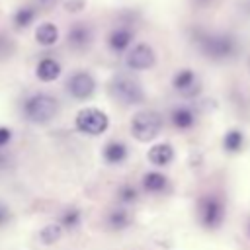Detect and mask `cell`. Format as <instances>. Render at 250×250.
<instances>
[{
  "label": "cell",
  "mask_w": 250,
  "mask_h": 250,
  "mask_svg": "<svg viewBox=\"0 0 250 250\" xmlns=\"http://www.w3.org/2000/svg\"><path fill=\"white\" fill-rule=\"evenodd\" d=\"M191 41L195 43L197 51L215 62L230 61L238 55L240 43L238 37L229 31H209V29H195L191 33Z\"/></svg>",
  "instance_id": "obj_1"
},
{
  "label": "cell",
  "mask_w": 250,
  "mask_h": 250,
  "mask_svg": "<svg viewBox=\"0 0 250 250\" xmlns=\"http://www.w3.org/2000/svg\"><path fill=\"white\" fill-rule=\"evenodd\" d=\"M197 223L205 230H219L227 219V199L221 191H203L195 201Z\"/></svg>",
  "instance_id": "obj_2"
},
{
  "label": "cell",
  "mask_w": 250,
  "mask_h": 250,
  "mask_svg": "<svg viewBox=\"0 0 250 250\" xmlns=\"http://www.w3.org/2000/svg\"><path fill=\"white\" fill-rule=\"evenodd\" d=\"M59 100L49 92H33L21 102V115L33 125H47L59 113Z\"/></svg>",
  "instance_id": "obj_3"
},
{
  "label": "cell",
  "mask_w": 250,
  "mask_h": 250,
  "mask_svg": "<svg viewBox=\"0 0 250 250\" xmlns=\"http://www.w3.org/2000/svg\"><path fill=\"white\" fill-rule=\"evenodd\" d=\"M109 94L123 105H141L146 100L145 88L141 82L129 74H115L109 80Z\"/></svg>",
  "instance_id": "obj_4"
},
{
  "label": "cell",
  "mask_w": 250,
  "mask_h": 250,
  "mask_svg": "<svg viewBox=\"0 0 250 250\" xmlns=\"http://www.w3.org/2000/svg\"><path fill=\"white\" fill-rule=\"evenodd\" d=\"M162 125H164V117H162L160 111L141 109L133 115V119L129 123V129H131V135L139 143H148V141H152L160 135Z\"/></svg>",
  "instance_id": "obj_5"
},
{
  "label": "cell",
  "mask_w": 250,
  "mask_h": 250,
  "mask_svg": "<svg viewBox=\"0 0 250 250\" xmlns=\"http://www.w3.org/2000/svg\"><path fill=\"white\" fill-rule=\"evenodd\" d=\"M74 127L82 135L100 137L109 129V117L100 107H82L74 117Z\"/></svg>",
  "instance_id": "obj_6"
},
{
  "label": "cell",
  "mask_w": 250,
  "mask_h": 250,
  "mask_svg": "<svg viewBox=\"0 0 250 250\" xmlns=\"http://www.w3.org/2000/svg\"><path fill=\"white\" fill-rule=\"evenodd\" d=\"M172 88H174V92H176L180 98H184V100H193V98H197V96L201 94V90H203L199 74H197L193 68H188V66L174 72V76H172Z\"/></svg>",
  "instance_id": "obj_7"
},
{
  "label": "cell",
  "mask_w": 250,
  "mask_h": 250,
  "mask_svg": "<svg viewBox=\"0 0 250 250\" xmlns=\"http://www.w3.org/2000/svg\"><path fill=\"white\" fill-rule=\"evenodd\" d=\"M96 78L88 70H76L66 78V94L76 102H86L96 92Z\"/></svg>",
  "instance_id": "obj_8"
},
{
  "label": "cell",
  "mask_w": 250,
  "mask_h": 250,
  "mask_svg": "<svg viewBox=\"0 0 250 250\" xmlns=\"http://www.w3.org/2000/svg\"><path fill=\"white\" fill-rule=\"evenodd\" d=\"M156 64V51L148 43L133 45L125 55V66L129 70H148Z\"/></svg>",
  "instance_id": "obj_9"
},
{
  "label": "cell",
  "mask_w": 250,
  "mask_h": 250,
  "mask_svg": "<svg viewBox=\"0 0 250 250\" xmlns=\"http://www.w3.org/2000/svg\"><path fill=\"white\" fill-rule=\"evenodd\" d=\"M66 45L72 51H86L94 43V29L88 21H72L70 27L66 29Z\"/></svg>",
  "instance_id": "obj_10"
},
{
  "label": "cell",
  "mask_w": 250,
  "mask_h": 250,
  "mask_svg": "<svg viewBox=\"0 0 250 250\" xmlns=\"http://www.w3.org/2000/svg\"><path fill=\"white\" fill-rule=\"evenodd\" d=\"M133 41H135V29L131 25H115L107 37H105V43H107V49L115 55H121V53H127L131 47H133Z\"/></svg>",
  "instance_id": "obj_11"
},
{
  "label": "cell",
  "mask_w": 250,
  "mask_h": 250,
  "mask_svg": "<svg viewBox=\"0 0 250 250\" xmlns=\"http://www.w3.org/2000/svg\"><path fill=\"white\" fill-rule=\"evenodd\" d=\"M168 121H170V125H172L176 131H191V129L197 125L199 115H197V111H195L191 105H188V104H178V105H174V107L170 109Z\"/></svg>",
  "instance_id": "obj_12"
},
{
  "label": "cell",
  "mask_w": 250,
  "mask_h": 250,
  "mask_svg": "<svg viewBox=\"0 0 250 250\" xmlns=\"http://www.w3.org/2000/svg\"><path fill=\"white\" fill-rule=\"evenodd\" d=\"M104 225L111 232H123L133 225V213L123 205L111 207V209H107V213L104 217Z\"/></svg>",
  "instance_id": "obj_13"
},
{
  "label": "cell",
  "mask_w": 250,
  "mask_h": 250,
  "mask_svg": "<svg viewBox=\"0 0 250 250\" xmlns=\"http://www.w3.org/2000/svg\"><path fill=\"white\" fill-rule=\"evenodd\" d=\"M141 188L145 193H150V195H162L170 189V178L158 170H150V172H145L143 178H141Z\"/></svg>",
  "instance_id": "obj_14"
},
{
  "label": "cell",
  "mask_w": 250,
  "mask_h": 250,
  "mask_svg": "<svg viewBox=\"0 0 250 250\" xmlns=\"http://www.w3.org/2000/svg\"><path fill=\"white\" fill-rule=\"evenodd\" d=\"M102 158L109 166H121L129 158V146L123 141H119V139H111V141H107L104 145Z\"/></svg>",
  "instance_id": "obj_15"
},
{
  "label": "cell",
  "mask_w": 250,
  "mask_h": 250,
  "mask_svg": "<svg viewBox=\"0 0 250 250\" xmlns=\"http://www.w3.org/2000/svg\"><path fill=\"white\" fill-rule=\"evenodd\" d=\"M62 72L61 62L55 57H43L35 64V76L39 82H55Z\"/></svg>",
  "instance_id": "obj_16"
},
{
  "label": "cell",
  "mask_w": 250,
  "mask_h": 250,
  "mask_svg": "<svg viewBox=\"0 0 250 250\" xmlns=\"http://www.w3.org/2000/svg\"><path fill=\"white\" fill-rule=\"evenodd\" d=\"M174 156H176V152H174V146H172L170 143H156V145H152V146L148 148V152H146L148 162H150L152 166H156V168L168 166V164L174 160Z\"/></svg>",
  "instance_id": "obj_17"
},
{
  "label": "cell",
  "mask_w": 250,
  "mask_h": 250,
  "mask_svg": "<svg viewBox=\"0 0 250 250\" xmlns=\"http://www.w3.org/2000/svg\"><path fill=\"white\" fill-rule=\"evenodd\" d=\"M37 14H39V10L33 4H23V6H20V8L14 10L12 23H14L16 29L23 31V29H27V27L33 25V21L37 20Z\"/></svg>",
  "instance_id": "obj_18"
},
{
  "label": "cell",
  "mask_w": 250,
  "mask_h": 250,
  "mask_svg": "<svg viewBox=\"0 0 250 250\" xmlns=\"http://www.w3.org/2000/svg\"><path fill=\"white\" fill-rule=\"evenodd\" d=\"M244 145H246V135L242 129H227L225 135H223V150L229 152V154H238L244 150Z\"/></svg>",
  "instance_id": "obj_19"
},
{
  "label": "cell",
  "mask_w": 250,
  "mask_h": 250,
  "mask_svg": "<svg viewBox=\"0 0 250 250\" xmlns=\"http://www.w3.org/2000/svg\"><path fill=\"white\" fill-rule=\"evenodd\" d=\"M35 41L41 47H53L59 41V27L53 21H43L35 27Z\"/></svg>",
  "instance_id": "obj_20"
},
{
  "label": "cell",
  "mask_w": 250,
  "mask_h": 250,
  "mask_svg": "<svg viewBox=\"0 0 250 250\" xmlns=\"http://www.w3.org/2000/svg\"><path fill=\"white\" fill-rule=\"evenodd\" d=\"M59 227L62 230H76L80 225H82V211L78 207H64L61 213H59V219H57Z\"/></svg>",
  "instance_id": "obj_21"
},
{
  "label": "cell",
  "mask_w": 250,
  "mask_h": 250,
  "mask_svg": "<svg viewBox=\"0 0 250 250\" xmlns=\"http://www.w3.org/2000/svg\"><path fill=\"white\" fill-rule=\"evenodd\" d=\"M115 199L119 205L129 207V205L139 201V188L133 182H121L115 189Z\"/></svg>",
  "instance_id": "obj_22"
},
{
  "label": "cell",
  "mask_w": 250,
  "mask_h": 250,
  "mask_svg": "<svg viewBox=\"0 0 250 250\" xmlns=\"http://www.w3.org/2000/svg\"><path fill=\"white\" fill-rule=\"evenodd\" d=\"M62 232L64 230L59 227V223H49L39 230V240H41V244L51 246V244H55L62 238Z\"/></svg>",
  "instance_id": "obj_23"
},
{
  "label": "cell",
  "mask_w": 250,
  "mask_h": 250,
  "mask_svg": "<svg viewBox=\"0 0 250 250\" xmlns=\"http://www.w3.org/2000/svg\"><path fill=\"white\" fill-rule=\"evenodd\" d=\"M16 53V41L8 33H0V61L10 59Z\"/></svg>",
  "instance_id": "obj_24"
},
{
  "label": "cell",
  "mask_w": 250,
  "mask_h": 250,
  "mask_svg": "<svg viewBox=\"0 0 250 250\" xmlns=\"http://www.w3.org/2000/svg\"><path fill=\"white\" fill-rule=\"evenodd\" d=\"M12 139H14V131L10 127H6V125H0V150L10 146Z\"/></svg>",
  "instance_id": "obj_25"
},
{
  "label": "cell",
  "mask_w": 250,
  "mask_h": 250,
  "mask_svg": "<svg viewBox=\"0 0 250 250\" xmlns=\"http://www.w3.org/2000/svg\"><path fill=\"white\" fill-rule=\"evenodd\" d=\"M10 223H12V211L4 201H0V229L8 227Z\"/></svg>",
  "instance_id": "obj_26"
},
{
  "label": "cell",
  "mask_w": 250,
  "mask_h": 250,
  "mask_svg": "<svg viewBox=\"0 0 250 250\" xmlns=\"http://www.w3.org/2000/svg\"><path fill=\"white\" fill-rule=\"evenodd\" d=\"M61 0H33V6L37 10H53Z\"/></svg>",
  "instance_id": "obj_27"
},
{
  "label": "cell",
  "mask_w": 250,
  "mask_h": 250,
  "mask_svg": "<svg viewBox=\"0 0 250 250\" xmlns=\"http://www.w3.org/2000/svg\"><path fill=\"white\" fill-rule=\"evenodd\" d=\"M14 162V158H12V154L4 148V150H0V170H8V166Z\"/></svg>",
  "instance_id": "obj_28"
},
{
  "label": "cell",
  "mask_w": 250,
  "mask_h": 250,
  "mask_svg": "<svg viewBox=\"0 0 250 250\" xmlns=\"http://www.w3.org/2000/svg\"><path fill=\"white\" fill-rule=\"evenodd\" d=\"M64 6H66L68 12H80V10L86 6V2H84V0H68Z\"/></svg>",
  "instance_id": "obj_29"
},
{
  "label": "cell",
  "mask_w": 250,
  "mask_h": 250,
  "mask_svg": "<svg viewBox=\"0 0 250 250\" xmlns=\"http://www.w3.org/2000/svg\"><path fill=\"white\" fill-rule=\"evenodd\" d=\"M195 8H199V10H205V8H211V6H215V2L217 0H189Z\"/></svg>",
  "instance_id": "obj_30"
},
{
  "label": "cell",
  "mask_w": 250,
  "mask_h": 250,
  "mask_svg": "<svg viewBox=\"0 0 250 250\" xmlns=\"http://www.w3.org/2000/svg\"><path fill=\"white\" fill-rule=\"evenodd\" d=\"M238 10L242 14H246V16H250V0H240L238 2Z\"/></svg>",
  "instance_id": "obj_31"
},
{
  "label": "cell",
  "mask_w": 250,
  "mask_h": 250,
  "mask_svg": "<svg viewBox=\"0 0 250 250\" xmlns=\"http://www.w3.org/2000/svg\"><path fill=\"white\" fill-rule=\"evenodd\" d=\"M246 232H248V236H250V219H248V223H246Z\"/></svg>",
  "instance_id": "obj_32"
},
{
  "label": "cell",
  "mask_w": 250,
  "mask_h": 250,
  "mask_svg": "<svg viewBox=\"0 0 250 250\" xmlns=\"http://www.w3.org/2000/svg\"><path fill=\"white\" fill-rule=\"evenodd\" d=\"M248 68H250V57H248Z\"/></svg>",
  "instance_id": "obj_33"
}]
</instances>
